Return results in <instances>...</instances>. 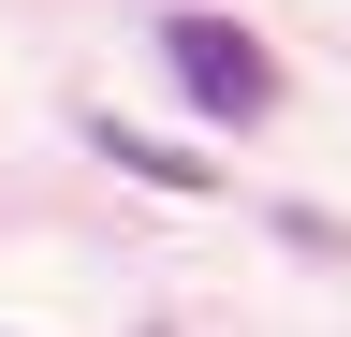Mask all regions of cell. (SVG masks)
Segmentation results:
<instances>
[{
	"label": "cell",
	"mask_w": 351,
	"mask_h": 337,
	"mask_svg": "<svg viewBox=\"0 0 351 337\" xmlns=\"http://www.w3.org/2000/svg\"><path fill=\"white\" fill-rule=\"evenodd\" d=\"M161 73L219 117V132L278 117V59H263V30H234V15H161Z\"/></svg>",
	"instance_id": "obj_1"
},
{
	"label": "cell",
	"mask_w": 351,
	"mask_h": 337,
	"mask_svg": "<svg viewBox=\"0 0 351 337\" xmlns=\"http://www.w3.org/2000/svg\"><path fill=\"white\" fill-rule=\"evenodd\" d=\"M88 147L132 161V176H161V191H205V147H161V132H132V117H88Z\"/></svg>",
	"instance_id": "obj_2"
}]
</instances>
